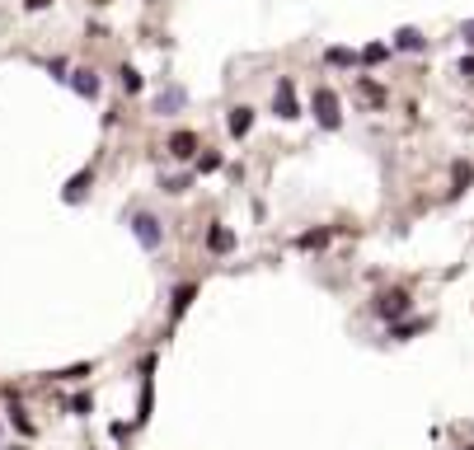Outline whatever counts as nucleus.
Returning a JSON list of instances; mask_svg holds the SVG:
<instances>
[{"mask_svg": "<svg viewBox=\"0 0 474 450\" xmlns=\"http://www.w3.org/2000/svg\"><path fill=\"white\" fill-rule=\"evenodd\" d=\"M47 5H52V0H24V10H34V14H38V10H47Z\"/></svg>", "mask_w": 474, "mask_h": 450, "instance_id": "393cba45", "label": "nucleus"}, {"mask_svg": "<svg viewBox=\"0 0 474 450\" xmlns=\"http://www.w3.org/2000/svg\"><path fill=\"white\" fill-rule=\"evenodd\" d=\"M165 150H170V159H192V150H197V136H192V132H174Z\"/></svg>", "mask_w": 474, "mask_h": 450, "instance_id": "9d476101", "label": "nucleus"}, {"mask_svg": "<svg viewBox=\"0 0 474 450\" xmlns=\"http://www.w3.org/2000/svg\"><path fill=\"white\" fill-rule=\"evenodd\" d=\"M47 70H52V75H57V80H71V75H66L71 66H66V61H61V56H57V61H47Z\"/></svg>", "mask_w": 474, "mask_h": 450, "instance_id": "4be33fe9", "label": "nucleus"}, {"mask_svg": "<svg viewBox=\"0 0 474 450\" xmlns=\"http://www.w3.org/2000/svg\"><path fill=\"white\" fill-rule=\"evenodd\" d=\"M127 230L136 235V244L146 248V253L165 248V225H160V216L146 211V206H132V211H127Z\"/></svg>", "mask_w": 474, "mask_h": 450, "instance_id": "f257e3e1", "label": "nucleus"}, {"mask_svg": "<svg viewBox=\"0 0 474 450\" xmlns=\"http://www.w3.org/2000/svg\"><path fill=\"white\" fill-rule=\"evenodd\" d=\"M361 94H366L371 103H385V90H381V85H371V80H361Z\"/></svg>", "mask_w": 474, "mask_h": 450, "instance_id": "aec40b11", "label": "nucleus"}, {"mask_svg": "<svg viewBox=\"0 0 474 450\" xmlns=\"http://www.w3.org/2000/svg\"><path fill=\"white\" fill-rule=\"evenodd\" d=\"M451 179H455V188H465V183H474V164H465V159H455V164H451Z\"/></svg>", "mask_w": 474, "mask_h": 450, "instance_id": "f3484780", "label": "nucleus"}, {"mask_svg": "<svg viewBox=\"0 0 474 450\" xmlns=\"http://www.w3.org/2000/svg\"><path fill=\"white\" fill-rule=\"evenodd\" d=\"M272 112H277L282 122H296V117H301V103H296V85H292L287 75L272 85Z\"/></svg>", "mask_w": 474, "mask_h": 450, "instance_id": "20e7f679", "label": "nucleus"}, {"mask_svg": "<svg viewBox=\"0 0 474 450\" xmlns=\"http://www.w3.org/2000/svg\"><path fill=\"white\" fill-rule=\"evenodd\" d=\"M192 295H197V286H192V281H183L179 291H174V319H179L183 310H188V305H192Z\"/></svg>", "mask_w": 474, "mask_h": 450, "instance_id": "2eb2a0df", "label": "nucleus"}, {"mask_svg": "<svg viewBox=\"0 0 474 450\" xmlns=\"http://www.w3.org/2000/svg\"><path fill=\"white\" fill-rule=\"evenodd\" d=\"M207 248H212V253H230V248H235V230L212 225V230H207Z\"/></svg>", "mask_w": 474, "mask_h": 450, "instance_id": "9b49d317", "label": "nucleus"}, {"mask_svg": "<svg viewBox=\"0 0 474 450\" xmlns=\"http://www.w3.org/2000/svg\"><path fill=\"white\" fill-rule=\"evenodd\" d=\"M460 38H465V43L474 47V19H465V23H460Z\"/></svg>", "mask_w": 474, "mask_h": 450, "instance_id": "b1692460", "label": "nucleus"}, {"mask_svg": "<svg viewBox=\"0 0 474 450\" xmlns=\"http://www.w3.org/2000/svg\"><path fill=\"white\" fill-rule=\"evenodd\" d=\"M226 127H230V136H249V127H254V108H249V103H235L230 117H226Z\"/></svg>", "mask_w": 474, "mask_h": 450, "instance_id": "6e6552de", "label": "nucleus"}, {"mask_svg": "<svg viewBox=\"0 0 474 450\" xmlns=\"http://www.w3.org/2000/svg\"><path fill=\"white\" fill-rule=\"evenodd\" d=\"M118 80H123L127 94H141V70H136V66H123V70H118Z\"/></svg>", "mask_w": 474, "mask_h": 450, "instance_id": "dca6fc26", "label": "nucleus"}, {"mask_svg": "<svg viewBox=\"0 0 474 450\" xmlns=\"http://www.w3.org/2000/svg\"><path fill=\"white\" fill-rule=\"evenodd\" d=\"M324 61H329V66H339V70H348V66H357V52H352V47H329Z\"/></svg>", "mask_w": 474, "mask_h": 450, "instance_id": "ddd939ff", "label": "nucleus"}, {"mask_svg": "<svg viewBox=\"0 0 474 450\" xmlns=\"http://www.w3.org/2000/svg\"><path fill=\"white\" fill-rule=\"evenodd\" d=\"M90 188H94V174H90V169H80L76 179L66 183V192H61V197H66V202L76 206V202H85V192H90Z\"/></svg>", "mask_w": 474, "mask_h": 450, "instance_id": "1a4fd4ad", "label": "nucleus"}, {"mask_svg": "<svg viewBox=\"0 0 474 450\" xmlns=\"http://www.w3.org/2000/svg\"><path fill=\"white\" fill-rule=\"evenodd\" d=\"M329 239H334V230H329V225H319V230H305V235H296V248H305V253H310V248H324Z\"/></svg>", "mask_w": 474, "mask_h": 450, "instance_id": "f8f14e48", "label": "nucleus"}, {"mask_svg": "<svg viewBox=\"0 0 474 450\" xmlns=\"http://www.w3.org/2000/svg\"><path fill=\"white\" fill-rule=\"evenodd\" d=\"M418 328H423V319H408V324H395V328H390V338H395V342H404V338H413Z\"/></svg>", "mask_w": 474, "mask_h": 450, "instance_id": "a211bd4d", "label": "nucleus"}, {"mask_svg": "<svg viewBox=\"0 0 474 450\" xmlns=\"http://www.w3.org/2000/svg\"><path fill=\"white\" fill-rule=\"evenodd\" d=\"M455 70H460L465 80H474V56H460V66H455Z\"/></svg>", "mask_w": 474, "mask_h": 450, "instance_id": "5701e85b", "label": "nucleus"}, {"mask_svg": "<svg viewBox=\"0 0 474 450\" xmlns=\"http://www.w3.org/2000/svg\"><path fill=\"white\" fill-rule=\"evenodd\" d=\"M183 103H188V90H183V85H165V90L155 94V112H160V117H174Z\"/></svg>", "mask_w": 474, "mask_h": 450, "instance_id": "423d86ee", "label": "nucleus"}, {"mask_svg": "<svg viewBox=\"0 0 474 450\" xmlns=\"http://www.w3.org/2000/svg\"><path fill=\"white\" fill-rule=\"evenodd\" d=\"M216 169H221V155H216V150H207V155L197 159V174H216Z\"/></svg>", "mask_w": 474, "mask_h": 450, "instance_id": "6ab92c4d", "label": "nucleus"}, {"mask_svg": "<svg viewBox=\"0 0 474 450\" xmlns=\"http://www.w3.org/2000/svg\"><path fill=\"white\" fill-rule=\"evenodd\" d=\"M66 85L80 94V99H99V90H103L99 70H90V66H76V70H71V80H66Z\"/></svg>", "mask_w": 474, "mask_h": 450, "instance_id": "39448f33", "label": "nucleus"}, {"mask_svg": "<svg viewBox=\"0 0 474 450\" xmlns=\"http://www.w3.org/2000/svg\"><path fill=\"white\" fill-rule=\"evenodd\" d=\"M390 52H395L390 43H371V47H361V61H366V66H381V61H385Z\"/></svg>", "mask_w": 474, "mask_h": 450, "instance_id": "4468645a", "label": "nucleus"}, {"mask_svg": "<svg viewBox=\"0 0 474 450\" xmlns=\"http://www.w3.org/2000/svg\"><path fill=\"white\" fill-rule=\"evenodd\" d=\"M371 310H376L381 319H390V324H395V319H404L408 310H413V300H408V291H404V286H395V291H381V295H376V305H371Z\"/></svg>", "mask_w": 474, "mask_h": 450, "instance_id": "7ed1b4c3", "label": "nucleus"}, {"mask_svg": "<svg viewBox=\"0 0 474 450\" xmlns=\"http://www.w3.org/2000/svg\"><path fill=\"white\" fill-rule=\"evenodd\" d=\"M160 188L170 192V197H179V192H188V179H165V183H160Z\"/></svg>", "mask_w": 474, "mask_h": 450, "instance_id": "412c9836", "label": "nucleus"}, {"mask_svg": "<svg viewBox=\"0 0 474 450\" xmlns=\"http://www.w3.org/2000/svg\"><path fill=\"white\" fill-rule=\"evenodd\" d=\"M390 47H395V52H428V38L418 33L413 23H404V28H395V38H390Z\"/></svg>", "mask_w": 474, "mask_h": 450, "instance_id": "0eeeda50", "label": "nucleus"}, {"mask_svg": "<svg viewBox=\"0 0 474 450\" xmlns=\"http://www.w3.org/2000/svg\"><path fill=\"white\" fill-rule=\"evenodd\" d=\"M310 108H315V122L324 127V132H339V127H343V103H339V94L329 90V85H315Z\"/></svg>", "mask_w": 474, "mask_h": 450, "instance_id": "f03ea898", "label": "nucleus"}]
</instances>
